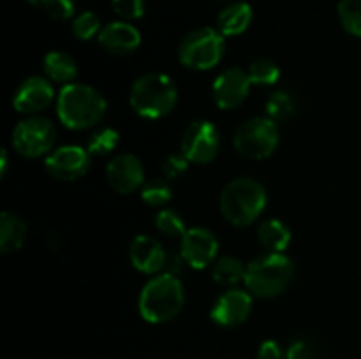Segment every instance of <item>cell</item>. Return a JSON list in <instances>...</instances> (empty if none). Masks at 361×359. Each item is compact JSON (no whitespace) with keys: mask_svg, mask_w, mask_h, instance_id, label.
Returning <instances> with one entry per match:
<instances>
[{"mask_svg":"<svg viewBox=\"0 0 361 359\" xmlns=\"http://www.w3.org/2000/svg\"><path fill=\"white\" fill-rule=\"evenodd\" d=\"M106 178L118 194H133L145 185L143 164L136 155L120 153L109 160Z\"/></svg>","mask_w":361,"mask_h":359,"instance_id":"cell-12","label":"cell"},{"mask_svg":"<svg viewBox=\"0 0 361 359\" xmlns=\"http://www.w3.org/2000/svg\"><path fill=\"white\" fill-rule=\"evenodd\" d=\"M187 160L185 155H169L162 164V175L166 180H176L187 171Z\"/></svg>","mask_w":361,"mask_h":359,"instance_id":"cell-33","label":"cell"},{"mask_svg":"<svg viewBox=\"0 0 361 359\" xmlns=\"http://www.w3.org/2000/svg\"><path fill=\"white\" fill-rule=\"evenodd\" d=\"M155 227L166 236H173V238H178L187 232L185 222L180 217L176 211L173 210H161L155 217Z\"/></svg>","mask_w":361,"mask_h":359,"instance_id":"cell-28","label":"cell"},{"mask_svg":"<svg viewBox=\"0 0 361 359\" xmlns=\"http://www.w3.org/2000/svg\"><path fill=\"white\" fill-rule=\"evenodd\" d=\"M257 359H288V351H284V347L279 341L267 340L261 344Z\"/></svg>","mask_w":361,"mask_h":359,"instance_id":"cell-34","label":"cell"},{"mask_svg":"<svg viewBox=\"0 0 361 359\" xmlns=\"http://www.w3.org/2000/svg\"><path fill=\"white\" fill-rule=\"evenodd\" d=\"M34 6H41L42 11L53 20H69L74 14V2L73 0H28Z\"/></svg>","mask_w":361,"mask_h":359,"instance_id":"cell-30","label":"cell"},{"mask_svg":"<svg viewBox=\"0 0 361 359\" xmlns=\"http://www.w3.org/2000/svg\"><path fill=\"white\" fill-rule=\"evenodd\" d=\"M178 99L176 84L162 73H148L137 77L130 88V108L143 118L157 120L173 111Z\"/></svg>","mask_w":361,"mask_h":359,"instance_id":"cell-4","label":"cell"},{"mask_svg":"<svg viewBox=\"0 0 361 359\" xmlns=\"http://www.w3.org/2000/svg\"><path fill=\"white\" fill-rule=\"evenodd\" d=\"M116 146H118V132L115 129L104 127V129H99L97 132L92 134L87 150L90 151V155H108Z\"/></svg>","mask_w":361,"mask_h":359,"instance_id":"cell-27","label":"cell"},{"mask_svg":"<svg viewBox=\"0 0 361 359\" xmlns=\"http://www.w3.org/2000/svg\"><path fill=\"white\" fill-rule=\"evenodd\" d=\"M42 69L46 76L56 83H73L78 76L76 60L63 51H49L42 58Z\"/></svg>","mask_w":361,"mask_h":359,"instance_id":"cell-20","label":"cell"},{"mask_svg":"<svg viewBox=\"0 0 361 359\" xmlns=\"http://www.w3.org/2000/svg\"><path fill=\"white\" fill-rule=\"evenodd\" d=\"M113 11L126 21L140 20L145 14V0H111Z\"/></svg>","mask_w":361,"mask_h":359,"instance_id":"cell-31","label":"cell"},{"mask_svg":"<svg viewBox=\"0 0 361 359\" xmlns=\"http://www.w3.org/2000/svg\"><path fill=\"white\" fill-rule=\"evenodd\" d=\"M221 148V136L214 123L207 120H197L189 123L182 136V155L189 162L208 164L214 160Z\"/></svg>","mask_w":361,"mask_h":359,"instance_id":"cell-9","label":"cell"},{"mask_svg":"<svg viewBox=\"0 0 361 359\" xmlns=\"http://www.w3.org/2000/svg\"><path fill=\"white\" fill-rule=\"evenodd\" d=\"M27 238V225L18 215L4 211L0 215V250L2 253L16 252Z\"/></svg>","mask_w":361,"mask_h":359,"instance_id":"cell-19","label":"cell"},{"mask_svg":"<svg viewBox=\"0 0 361 359\" xmlns=\"http://www.w3.org/2000/svg\"><path fill=\"white\" fill-rule=\"evenodd\" d=\"M106 101L88 84L69 83L60 90L56 101L59 118L67 129L83 130L97 125L106 115Z\"/></svg>","mask_w":361,"mask_h":359,"instance_id":"cell-1","label":"cell"},{"mask_svg":"<svg viewBox=\"0 0 361 359\" xmlns=\"http://www.w3.org/2000/svg\"><path fill=\"white\" fill-rule=\"evenodd\" d=\"M245 271L247 267H243V263L236 257L228 256L219 259L214 264V270H212V277L217 282L219 285H224V287H231V285L240 284L242 280H245Z\"/></svg>","mask_w":361,"mask_h":359,"instance_id":"cell-22","label":"cell"},{"mask_svg":"<svg viewBox=\"0 0 361 359\" xmlns=\"http://www.w3.org/2000/svg\"><path fill=\"white\" fill-rule=\"evenodd\" d=\"M296 113V101L289 92H275L267 101V115L274 122H284Z\"/></svg>","mask_w":361,"mask_h":359,"instance_id":"cell-23","label":"cell"},{"mask_svg":"<svg viewBox=\"0 0 361 359\" xmlns=\"http://www.w3.org/2000/svg\"><path fill=\"white\" fill-rule=\"evenodd\" d=\"M185 292L175 275H159L152 278L140 294V313L147 322L162 324L175 319L183 308Z\"/></svg>","mask_w":361,"mask_h":359,"instance_id":"cell-2","label":"cell"},{"mask_svg":"<svg viewBox=\"0 0 361 359\" xmlns=\"http://www.w3.org/2000/svg\"><path fill=\"white\" fill-rule=\"evenodd\" d=\"M141 197L148 206H164L171 199V187L166 180L154 178L141 187Z\"/></svg>","mask_w":361,"mask_h":359,"instance_id":"cell-26","label":"cell"},{"mask_svg":"<svg viewBox=\"0 0 361 359\" xmlns=\"http://www.w3.org/2000/svg\"><path fill=\"white\" fill-rule=\"evenodd\" d=\"M6 169H7V151H2V176L6 175Z\"/></svg>","mask_w":361,"mask_h":359,"instance_id":"cell-36","label":"cell"},{"mask_svg":"<svg viewBox=\"0 0 361 359\" xmlns=\"http://www.w3.org/2000/svg\"><path fill=\"white\" fill-rule=\"evenodd\" d=\"M252 21V7L247 2L229 4L217 18V28L222 35H240Z\"/></svg>","mask_w":361,"mask_h":359,"instance_id":"cell-18","label":"cell"},{"mask_svg":"<svg viewBox=\"0 0 361 359\" xmlns=\"http://www.w3.org/2000/svg\"><path fill=\"white\" fill-rule=\"evenodd\" d=\"M235 150L242 157L261 160V158L270 157L279 144V127L268 116H256L236 129L233 137Z\"/></svg>","mask_w":361,"mask_h":359,"instance_id":"cell-7","label":"cell"},{"mask_svg":"<svg viewBox=\"0 0 361 359\" xmlns=\"http://www.w3.org/2000/svg\"><path fill=\"white\" fill-rule=\"evenodd\" d=\"M249 73L242 70L240 67H231L221 73L215 80L212 95H214L215 104L221 109H235L245 102L247 95L250 92Z\"/></svg>","mask_w":361,"mask_h":359,"instance_id":"cell-11","label":"cell"},{"mask_svg":"<svg viewBox=\"0 0 361 359\" xmlns=\"http://www.w3.org/2000/svg\"><path fill=\"white\" fill-rule=\"evenodd\" d=\"M319 351L316 344L307 338H298L288 347V359H317Z\"/></svg>","mask_w":361,"mask_h":359,"instance_id":"cell-32","label":"cell"},{"mask_svg":"<svg viewBox=\"0 0 361 359\" xmlns=\"http://www.w3.org/2000/svg\"><path fill=\"white\" fill-rule=\"evenodd\" d=\"M281 76V69L277 63L270 58H259L252 62L249 69V77L252 84H259V87H268V84H275Z\"/></svg>","mask_w":361,"mask_h":359,"instance_id":"cell-25","label":"cell"},{"mask_svg":"<svg viewBox=\"0 0 361 359\" xmlns=\"http://www.w3.org/2000/svg\"><path fill=\"white\" fill-rule=\"evenodd\" d=\"M295 275V264L281 252H270L268 256L252 260L245 271V287L256 298H275L286 291Z\"/></svg>","mask_w":361,"mask_h":359,"instance_id":"cell-5","label":"cell"},{"mask_svg":"<svg viewBox=\"0 0 361 359\" xmlns=\"http://www.w3.org/2000/svg\"><path fill=\"white\" fill-rule=\"evenodd\" d=\"M252 312V298L249 292L233 291L224 292L212 306L210 317L217 326L221 327H236L245 322Z\"/></svg>","mask_w":361,"mask_h":359,"instance_id":"cell-14","label":"cell"},{"mask_svg":"<svg viewBox=\"0 0 361 359\" xmlns=\"http://www.w3.org/2000/svg\"><path fill=\"white\" fill-rule=\"evenodd\" d=\"M338 18L345 32L361 37V0H341Z\"/></svg>","mask_w":361,"mask_h":359,"instance_id":"cell-24","label":"cell"},{"mask_svg":"<svg viewBox=\"0 0 361 359\" xmlns=\"http://www.w3.org/2000/svg\"><path fill=\"white\" fill-rule=\"evenodd\" d=\"M267 190L252 178H236L226 185L221 194V211L236 227H245L256 222L267 206Z\"/></svg>","mask_w":361,"mask_h":359,"instance_id":"cell-3","label":"cell"},{"mask_svg":"<svg viewBox=\"0 0 361 359\" xmlns=\"http://www.w3.org/2000/svg\"><path fill=\"white\" fill-rule=\"evenodd\" d=\"M53 99H55V90L51 83L42 76H32L16 88L13 104L18 113L35 115L48 108Z\"/></svg>","mask_w":361,"mask_h":359,"instance_id":"cell-15","label":"cell"},{"mask_svg":"<svg viewBox=\"0 0 361 359\" xmlns=\"http://www.w3.org/2000/svg\"><path fill=\"white\" fill-rule=\"evenodd\" d=\"M101 30V20H99L97 14L92 13V11L81 13L80 16L74 18L73 21V34L76 35L80 41H88V39L95 37Z\"/></svg>","mask_w":361,"mask_h":359,"instance_id":"cell-29","label":"cell"},{"mask_svg":"<svg viewBox=\"0 0 361 359\" xmlns=\"http://www.w3.org/2000/svg\"><path fill=\"white\" fill-rule=\"evenodd\" d=\"M56 139L55 125L42 116H28L13 132V146L20 155L37 158L51 151Z\"/></svg>","mask_w":361,"mask_h":359,"instance_id":"cell-8","label":"cell"},{"mask_svg":"<svg viewBox=\"0 0 361 359\" xmlns=\"http://www.w3.org/2000/svg\"><path fill=\"white\" fill-rule=\"evenodd\" d=\"M219 241L212 231L204 227L187 229L182 236V250L185 263L194 270H203L208 264H212L217 257Z\"/></svg>","mask_w":361,"mask_h":359,"instance_id":"cell-13","label":"cell"},{"mask_svg":"<svg viewBox=\"0 0 361 359\" xmlns=\"http://www.w3.org/2000/svg\"><path fill=\"white\" fill-rule=\"evenodd\" d=\"M44 168L55 180L73 182L90 169V151L76 144L60 146L46 157Z\"/></svg>","mask_w":361,"mask_h":359,"instance_id":"cell-10","label":"cell"},{"mask_svg":"<svg viewBox=\"0 0 361 359\" xmlns=\"http://www.w3.org/2000/svg\"><path fill=\"white\" fill-rule=\"evenodd\" d=\"M257 238L267 250L282 253L291 243V231L282 220L270 218V220L261 222L257 227Z\"/></svg>","mask_w":361,"mask_h":359,"instance_id":"cell-21","label":"cell"},{"mask_svg":"<svg viewBox=\"0 0 361 359\" xmlns=\"http://www.w3.org/2000/svg\"><path fill=\"white\" fill-rule=\"evenodd\" d=\"M99 44L113 55H129L140 48L141 34L127 21H115L99 32Z\"/></svg>","mask_w":361,"mask_h":359,"instance_id":"cell-16","label":"cell"},{"mask_svg":"<svg viewBox=\"0 0 361 359\" xmlns=\"http://www.w3.org/2000/svg\"><path fill=\"white\" fill-rule=\"evenodd\" d=\"M166 256L161 243L157 239L150 238V236H136L129 246V257L133 266L141 273H157V271L164 270Z\"/></svg>","mask_w":361,"mask_h":359,"instance_id":"cell-17","label":"cell"},{"mask_svg":"<svg viewBox=\"0 0 361 359\" xmlns=\"http://www.w3.org/2000/svg\"><path fill=\"white\" fill-rule=\"evenodd\" d=\"M224 53V35L210 27L189 32L178 46V58L194 70H208L217 65Z\"/></svg>","mask_w":361,"mask_h":359,"instance_id":"cell-6","label":"cell"},{"mask_svg":"<svg viewBox=\"0 0 361 359\" xmlns=\"http://www.w3.org/2000/svg\"><path fill=\"white\" fill-rule=\"evenodd\" d=\"M183 263H185V259H183L182 253H171L169 252L168 256H166V263H164V271L169 275H178L180 271L183 270Z\"/></svg>","mask_w":361,"mask_h":359,"instance_id":"cell-35","label":"cell"}]
</instances>
